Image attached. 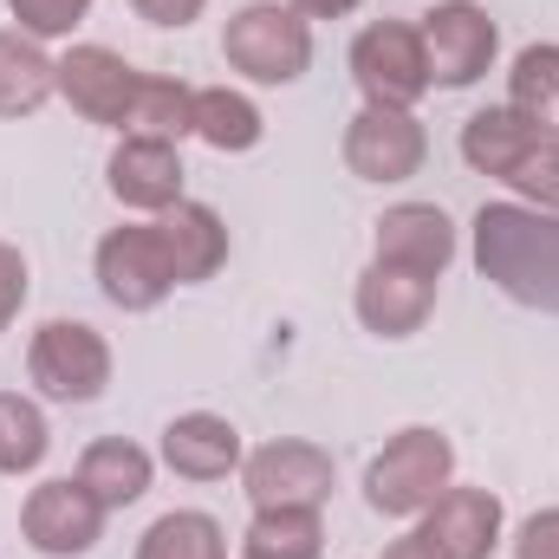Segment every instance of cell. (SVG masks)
<instances>
[{"mask_svg":"<svg viewBox=\"0 0 559 559\" xmlns=\"http://www.w3.org/2000/svg\"><path fill=\"white\" fill-rule=\"evenodd\" d=\"M449 475V442L436 429H404L378 462H371V508L384 514H411L423 501H436Z\"/></svg>","mask_w":559,"mask_h":559,"instance_id":"7a4b0ae2","label":"cell"},{"mask_svg":"<svg viewBox=\"0 0 559 559\" xmlns=\"http://www.w3.org/2000/svg\"><path fill=\"white\" fill-rule=\"evenodd\" d=\"M228 59L261 85H286L306 72V26L286 7H248L228 26Z\"/></svg>","mask_w":559,"mask_h":559,"instance_id":"3957f363","label":"cell"},{"mask_svg":"<svg viewBox=\"0 0 559 559\" xmlns=\"http://www.w3.org/2000/svg\"><path fill=\"white\" fill-rule=\"evenodd\" d=\"M521 559H559V514H534V521H527Z\"/></svg>","mask_w":559,"mask_h":559,"instance_id":"f1b7e54d","label":"cell"},{"mask_svg":"<svg viewBox=\"0 0 559 559\" xmlns=\"http://www.w3.org/2000/svg\"><path fill=\"white\" fill-rule=\"evenodd\" d=\"M105 371H111V358H105V345H98L92 325L52 319V325L39 332V345H33V378H39L52 397H98V391H105Z\"/></svg>","mask_w":559,"mask_h":559,"instance_id":"52a82bcc","label":"cell"},{"mask_svg":"<svg viewBox=\"0 0 559 559\" xmlns=\"http://www.w3.org/2000/svg\"><path fill=\"white\" fill-rule=\"evenodd\" d=\"M98 274H105V293L118 306H156L163 286H169V261H163V241L156 228H118L105 248H98Z\"/></svg>","mask_w":559,"mask_h":559,"instance_id":"8fae6325","label":"cell"},{"mask_svg":"<svg viewBox=\"0 0 559 559\" xmlns=\"http://www.w3.org/2000/svg\"><path fill=\"white\" fill-rule=\"evenodd\" d=\"M423 306H429V274H411V267H378V274L358 286L365 325H378V332H391V338L417 325Z\"/></svg>","mask_w":559,"mask_h":559,"instance_id":"2e32d148","label":"cell"},{"mask_svg":"<svg viewBox=\"0 0 559 559\" xmlns=\"http://www.w3.org/2000/svg\"><path fill=\"white\" fill-rule=\"evenodd\" d=\"M378 254L384 267H411V274H442L449 261V215L442 209H397L378 222Z\"/></svg>","mask_w":559,"mask_h":559,"instance_id":"4fadbf2b","label":"cell"},{"mask_svg":"<svg viewBox=\"0 0 559 559\" xmlns=\"http://www.w3.org/2000/svg\"><path fill=\"white\" fill-rule=\"evenodd\" d=\"M156 241H163V261H169L176 280H202L222 261V248H228V235H222V222H215L209 209H176V215L156 228Z\"/></svg>","mask_w":559,"mask_h":559,"instance_id":"e0dca14e","label":"cell"},{"mask_svg":"<svg viewBox=\"0 0 559 559\" xmlns=\"http://www.w3.org/2000/svg\"><path fill=\"white\" fill-rule=\"evenodd\" d=\"M98 495L79 481H46L33 501H26V540L39 547V554H85L92 540H98Z\"/></svg>","mask_w":559,"mask_h":559,"instance_id":"9c48e42d","label":"cell"},{"mask_svg":"<svg viewBox=\"0 0 559 559\" xmlns=\"http://www.w3.org/2000/svg\"><path fill=\"white\" fill-rule=\"evenodd\" d=\"M352 66H358V85L391 111V105H411L423 85H429V59H423V39L411 26H371L358 46H352Z\"/></svg>","mask_w":559,"mask_h":559,"instance_id":"5b68a950","label":"cell"},{"mask_svg":"<svg viewBox=\"0 0 559 559\" xmlns=\"http://www.w3.org/2000/svg\"><path fill=\"white\" fill-rule=\"evenodd\" d=\"M195 131L215 150H248V143H261V111L235 92H202L195 98Z\"/></svg>","mask_w":559,"mask_h":559,"instance_id":"603a6c76","label":"cell"},{"mask_svg":"<svg viewBox=\"0 0 559 559\" xmlns=\"http://www.w3.org/2000/svg\"><path fill=\"white\" fill-rule=\"evenodd\" d=\"M59 85H66V98H72L85 118H98V124H131V105H138L143 79L124 59H111L105 46H79V52L59 66Z\"/></svg>","mask_w":559,"mask_h":559,"instance_id":"ba28073f","label":"cell"},{"mask_svg":"<svg viewBox=\"0 0 559 559\" xmlns=\"http://www.w3.org/2000/svg\"><path fill=\"white\" fill-rule=\"evenodd\" d=\"M46 92H52V66H46V59H39L26 39L0 33V118H20V111H33Z\"/></svg>","mask_w":559,"mask_h":559,"instance_id":"44dd1931","label":"cell"},{"mask_svg":"<svg viewBox=\"0 0 559 559\" xmlns=\"http://www.w3.org/2000/svg\"><path fill=\"white\" fill-rule=\"evenodd\" d=\"M46 455V423L33 404L20 397H0V475H20Z\"/></svg>","mask_w":559,"mask_h":559,"instance_id":"484cf974","label":"cell"},{"mask_svg":"<svg viewBox=\"0 0 559 559\" xmlns=\"http://www.w3.org/2000/svg\"><path fill=\"white\" fill-rule=\"evenodd\" d=\"M248 559H319V521L306 508H261Z\"/></svg>","mask_w":559,"mask_h":559,"instance_id":"7402d4cb","label":"cell"},{"mask_svg":"<svg viewBox=\"0 0 559 559\" xmlns=\"http://www.w3.org/2000/svg\"><path fill=\"white\" fill-rule=\"evenodd\" d=\"M131 124L150 131V138H182L195 124V98L182 85H163V79H143L138 105H131Z\"/></svg>","mask_w":559,"mask_h":559,"instance_id":"d4e9b609","label":"cell"},{"mask_svg":"<svg viewBox=\"0 0 559 559\" xmlns=\"http://www.w3.org/2000/svg\"><path fill=\"white\" fill-rule=\"evenodd\" d=\"M143 559H222V527L209 514H163L143 540Z\"/></svg>","mask_w":559,"mask_h":559,"instance_id":"cb8c5ba5","label":"cell"},{"mask_svg":"<svg viewBox=\"0 0 559 559\" xmlns=\"http://www.w3.org/2000/svg\"><path fill=\"white\" fill-rule=\"evenodd\" d=\"M13 13H20L33 33H66V26L85 13V0H13Z\"/></svg>","mask_w":559,"mask_h":559,"instance_id":"83f0119b","label":"cell"},{"mask_svg":"<svg viewBox=\"0 0 559 559\" xmlns=\"http://www.w3.org/2000/svg\"><path fill=\"white\" fill-rule=\"evenodd\" d=\"M299 7H306V13H352L358 0H299Z\"/></svg>","mask_w":559,"mask_h":559,"instance_id":"1f68e13d","label":"cell"},{"mask_svg":"<svg viewBox=\"0 0 559 559\" xmlns=\"http://www.w3.org/2000/svg\"><path fill=\"white\" fill-rule=\"evenodd\" d=\"M495 521H501L495 495L462 488V495L442 501V514H436L423 534H411L404 547H391V559H481L495 547Z\"/></svg>","mask_w":559,"mask_h":559,"instance_id":"8992f818","label":"cell"},{"mask_svg":"<svg viewBox=\"0 0 559 559\" xmlns=\"http://www.w3.org/2000/svg\"><path fill=\"white\" fill-rule=\"evenodd\" d=\"M514 111L534 131H559V46H527L514 66Z\"/></svg>","mask_w":559,"mask_h":559,"instance_id":"ffe728a7","label":"cell"},{"mask_svg":"<svg viewBox=\"0 0 559 559\" xmlns=\"http://www.w3.org/2000/svg\"><path fill=\"white\" fill-rule=\"evenodd\" d=\"M508 182H521L527 195H540V202H559V143L554 138H540L521 163H514V176Z\"/></svg>","mask_w":559,"mask_h":559,"instance_id":"4316f807","label":"cell"},{"mask_svg":"<svg viewBox=\"0 0 559 559\" xmlns=\"http://www.w3.org/2000/svg\"><path fill=\"white\" fill-rule=\"evenodd\" d=\"M143 20H156V26H182V20H195V7L202 0H131Z\"/></svg>","mask_w":559,"mask_h":559,"instance_id":"4dcf8cb0","label":"cell"},{"mask_svg":"<svg viewBox=\"0 0 559 559\" xmlns=\"http://www.w3.org/2000/svg\"><path fill=\"white\" fill-rule=\"evenodd\" d=\"M111 189L124 202H138V209H163L182 189V163H176V150L163 138H131L111 156Z\"/></svg>","mask_w":559,"mask_h":559,"instance_id":"5bb4252c","label":"cell"},{"mask_svg":"<svg viewBox=\"0 0 559 559\" xmlns=\"http://www.w3.org/2000/svg\"><path fill=\"white\" fill-rule=\"evenodd\" d=\"M345 163L358 169V176H371V182H397V176H411L423 163V131L404 118V111H365L358 124H352V143H345Z\"/></svg>","mask_w":559,"mask_h":559,"instance_id":"7c38bea8","label":"cell"},{"mask_svg":"<svg viewBox=\"0 0 559 559\" xmlns=\"http://www.w3.org/2000/svg\"><path fill=\"white\" fill-rule=\"evenodd\" d=\"M79 481H85L105 508H124V501H138L143 488H150V455L131 449V442H92Z\"/></svg>","mask_w":559,"mask_h":559,"instance_id":"d6986e66","label":"cell"},{"mask_svg":"<svg viewBox=\"0 0 559 559\" xmlns=\"http://www.w3.org/2000/svg\"><path fill=\"white\" fill-rule=\"evenodd\" d=\"M163 455H169L182 475L215 481V475H228V468H235L241 442H235V429H228L222 417H176V423H169V436H163Z\"/></svg>","mask_w":559,"mask_h":559,"instance_id":"9a60e30c","label":"cell"},{"mask_svg":"<svg viewBox=\"0 0 559 559\" xmlns=\"http://www.w3.org/2000/svg\"><path fill=\"white\" fill-rule=\"evenodd\" d=\"M534 143H540V131H534L521 111H481V118H468L462 150H468L475 169H488V176H514V163H521Z\"/></svg>","mask_w":559,"mask_h":559,"instance_id":"ac0fdd59","label":"cell"},{"mask_svg":"<svg viewBox=\"0 0 559 559\" xmlns=\"http://www.w3.org/2000/svg\"><path fill=\"white\" fill-rule=\"evenodd\" d=\"M20 293H26V267H20L13 248H0V325H7V312L20 306Z\"/></svg>","mask_w":559,"mask_h":559,"instance_id":"f546056e","label":"cell"},{"mask_svg":"<svg viewBox=\"0 0 559 559\" xmlns=\"http://www.w3.org/2000/svg\"><path fill=\"white\" fill-rule=\"evenodd\" d=\"M332 488V462L306 442H274L248 462V495L261 508H312Z\"/></svg>","mask_w":559,"mask_h":559,"instance_id":"30bf717a","label":"cell"},{"mask_svg":"<svg viewBox=\"0 0 559 559\" xmlns=\"http://www.w3.org/2000/svg\"><path fill=\"white\" fill-rule=\"evenodd\" d=\"M423 59H429V72H436L442 85H475V79L488 72V59H495V26H488V13L468 7V0L436 7L429 26H423Z\"/></svg>","mask_w":559,"mask_h":559,"instance_id":"277c9868","label":"cell"},{"mask_svg":"<svg viewBox=\"0 0 559 559\" xmlns=\"http://www.w3.org/2000/svg\"><path fill=\"white\" fill-rule=\"evenodd\" d=\"M475 248L488 280H501L514 299L559 312V222H534L521 209H481Z\"/></svg>","mask_w":559,"mask_h":559,"instance_id":"6da1fadb","label":"cell"}]
</instances>
